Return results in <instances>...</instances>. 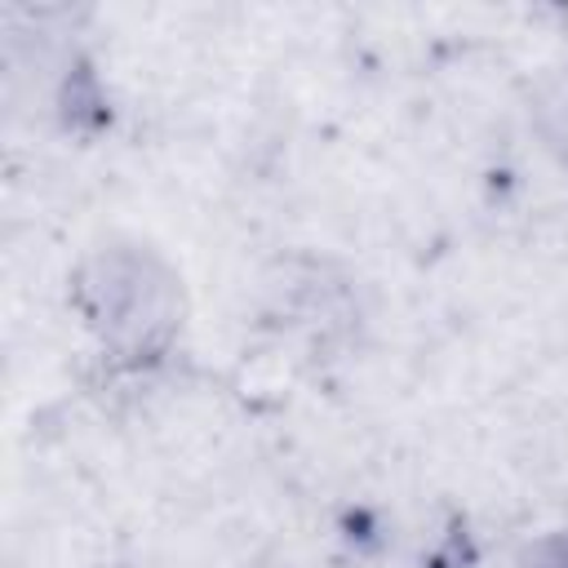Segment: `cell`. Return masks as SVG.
<instances>
[{"instance_id": "cell-1", "label": "cell", "mask_w": 568, "mask_h": 568, "mask_svg": "<svg viewBox=\"0 0 568 568\" xmlns=\"http://www.w3.org/2000/svg\"><path fill=\"white\" fill-rule=\"evenodd\" d=\"M541 568H568V537H559V541H550V546H546Z\"/></svg>"}]
</instances>
